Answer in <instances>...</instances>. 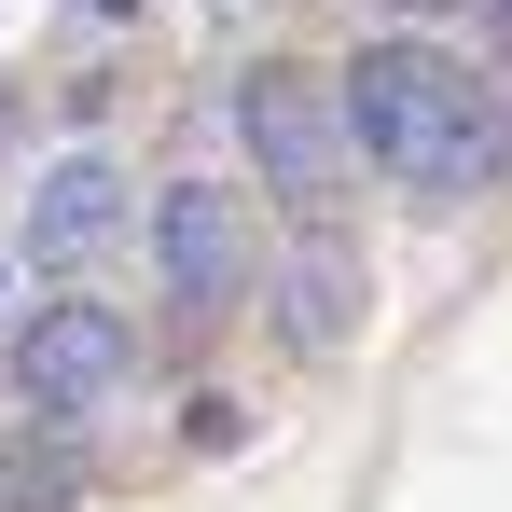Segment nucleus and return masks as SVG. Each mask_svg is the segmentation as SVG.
<instances>
[{
	"label": "nucleus",
	"mask_w": 512,
	"mask_h": 512,
	"mask_svg": "<svg viewBox=\"0 0 512 512\" xmlns=\"http://www.w3.org/2000/svg\"><path fill=\"white\" fill-rule=\"evenodd\" d=\"M346 125H360V153L388 180H416V194H485L512 167V111L471 70H443L429 42H374L360 70H346Z\"/></svg>",
	"instance_id": "obj_1"
},
{
	"label": "nucleus",
	"mask_w": 512,
	"mask_h": 512,
	"mask_svg": "<svg viewBox=\"0 0 512 512\" xmlns=\"http://www.w3.org/2000/svg\"><path fill=\"white\" fill-rule=\"evenodd\" d=\"M236 125H250V167H263V194H291L305 222H333V194H346V153H360L346 97H319L305 70H250Z\"/></svg>",
	"instance_id": "obj_2"
},
{
	"label": "nucleus",
	"mask_w": 512,
	"mask_h": 512,
	"mask_svg": "<svg viewBox=\"0 0 512 512\" xmlns=\"http://www.w3.org/2000/svg\"><path fill=\"white\" fill-rule=\"evenodd\" d=\"M125 360H139V333H125L111 305H42L28 346H14V402L42 429H70V416H97V402L125 388Z\"/></svg>",
	"instance_id": "obj_3"
},
{
	"label": "nucleus",
	"mask_w": 512,
	"mask_h": 512,
	"mask_svg": "<svg viewBox=\"0 0 512 512\" xmlns=\"http://www.w3.org/2000/svg\"><path fill=\"white\" fill-rule=\"evenodd\" d=\"M153 250H167L180 319H222V305L250 291V222H236V194H222V180H180L167 208H153Z\"/></svg>",
	"instance_id": "obj_4"
},
{
	"label": "nucleus",
	"mask_w": 512,
	"mask_h": 512,
	"mask_svg": "<svg viewBox=\"0 0 512 512\" xmlns=\"http://www.w3.org/2000/svg\"><path fill=\"white\" fill-rule=\"evenodd\" d=\"M111 236H125V180L97 167V153H70V167H56L42 194H28V263H42V277H70V263H97Z\"/></svg>",
	"instance_id": "obj_5"
},
{
	"label": "nucleus",
	"mask_w": 512,
	"mask_h": 512,
	"mask_svg": "<svg viewBox=\"0 0 512 512\" xmlns=\"http://www.w3.org/2000/svg\"><path fill=\"white\" fill-rule=\"evenodd\" d=\"M346 333H360V250H346L333 222H305V236H291V346L333 360Z\"/></svg>",
	"instance_id": "obj_6"
},
{
	"label": "nucleus",
	"mask_w": 512,
	"mask_h": 512,
	"mask_svg": "<svg viewBox=\"0 0 512 512\" xmlns=\"http://www.w3.org/2000/svg\"><path fill=\"white\" fill-rule=\"evenodd\" d=\"M0 499H14V512H56V499H70V443H56V457L14 443V457H0Z\"/></svg>",
	"instance_id": "obj_7"
},
{
	"label": "nucleus",
	"mask_w": 512,
	"mask_h": 512,
	"mask_svg": "<svg viewBox=\"0 0 512 512\" xmlns=\"http://www.w3.org/2000/svg\"><path fill=\"white\" fill-rule=\"evenodd\" d=\"M485 42H499V84H512V0H485Z\"/></svg>",
	"instance_id": "obj_8"
},
{
	"label": "nucleus",
	"mask_w": 512,
	"mask_h": 512,
	"mask_svg": "<svg viewBox=\"0 0 512 512\" xmlns=\"http://www.w3.org/2000/svg\"><path fill=\"white\" fill-rule=\"evenodd\" d=\"M97 14H125V0H97Z\"/></svg>",
	"instance_id": "obj_9"
},
{
	"label": "nucleus",
	"mask_w": 512,
	"mask_h": 512,
	"mask_svg": "<svg viewBox=\"0 0 512 512\" xmlns=\"http://www.w3.org/2000/svg\"><path fill=\"white\" fill-rule=\"evenodd\" d=\"M416 14H429V0H416Z\"/></svg>",
	"instance_id": "obj_10"
}]
</instances>
